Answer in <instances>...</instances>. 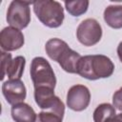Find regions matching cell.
I'll list each match as a JSON object with an SVG mask.
<instances>
[{
  "instance_id": "obj_2",
  "label": "cell",
  "mask_w": 122,
  "mask_h": 122,
  "mask_svg": "<svg viewBox=\"0 0 122 122\" xmlns=\"http://www.w3.org/2000/svg\"><path fill=\"white\" fill-rule=\"evenodd\" d=\"M33 11L39 21L46 27L55 29L64 21V9L57 1L37 0L33 1Z\"/></svg>"
},
{
  "instance_id": "obj_12",
  "label": "cell",
  "mask_w": 122,
  "mask_h": 122,
  "mask_svg": "<svg viewBox=\"0 0 122 122\" xmlns=\"http://www.w3.org/2000/svg\"><path fill=\"white\" fill-rule=\"evenodd\" d=\"M11 117L15 122H35L37 114L34 110L26 103H19L11 107Z\"/></svg>"
},
{
  "instance_id": "obj_7",
  "label": "cell",
  "mask_w": 122,
  "mask_h": 122,
  "mask_svg": "<svg viewBox=\"0 0 122 122\" xmlns=\"http://www.w3.org/2000/svg\"><path fill=\"white\" fill-rule=\"evenodd\" d=\"M26 65V59L24 56H16L11 59V54L6 51H1V80L7 75L9 79H20Z\"/></svg>"
},
{
  "instance_id": "obj_3",
  "label": "cell",
  "mask_w": 122,
  "mask_h": 122,
  "mask_svg": "<svg viewBox=\"0 0 122 122\" xmlns=\"http://www.w3.org/2000/svg\"><path fill=\"white\" fill-rule=\"evenodd\" d=\"M30 73L34 89L47 87L54 90L56 85V77L51 64L44 57L37 56L32 59Z\"/></svg>"
},
{
  "instance_id": "obj_14",
  "label": "cell",
  "mask_w": 122,
  "mask_h": 122,
  "mask_svg": "<svg viewBox=\"0 0 122 122\" xmlns=\"http://www.w3.org/2000/svg\"><path fill=\"white\" fill-rule=\"evenodd\" d=\"M69 48L68 44L59 39V38H51L50 39L47 43H46V46H45V50H46V52L48 54V56L53 60V61H56L58 60L59 56L63 53V51Z\"/></svg>"
},
{
  "instance_id": "obj_17",
  "label": "cell",
  "mask_w": 122,
  "mask_h": 122,
  "mask_svg": "<svg viewBox=\"0 0 122 122\" xmlns=\"http://www.w3.org/2000/svg\"><path fill=\"white\" fill-rule=\"evenodd\" d=\"M62 117L50 112L43 111L38 113L35 122H62Z\"/></svg>"
},
{
  "instance_id": "obj_8",
  "label": "cell",
  "mask_w": 122,
  "mask_h": 122,
  "mask_svg": "<svg viewBox=\"0 0 122 122\" xmlns=\"http://www.w3.org/2000/svg\"><path fill=\"white\" fill-rule=\"evenodd\" d=\"M91 92L84 85H74L70 88L67 93V106L75 112H82L89 106Z\"/></svg>"
},
{
  "instance_id": "obj_18",
  "label": "cell",
  "mask_w": 122,
  "mask_h": 122,
  "mask_svg": "<svg viewBox=\"0 0 122 122\" xmlns=\"http://www.w3.org/2000/svg\"><path fill=\"white\" fill-rule=\"evenodd\" d=\"M112 105L115 109L122 112V87L119 88L112 95Z\"/></svg>"
},
{
  "instance_id": "obj_19",
  "label": "cell",
  "mask_w": 122,
  "mask_h": 122,
  "mask_svg": "<svg viewBox=\"0 0 122 122\" xmlns=\"http://www.w3.org/2000/svg\"><path fill=\"white\" fill-rule=\"evenodd\" d=\"M108 122H122V112L119 114H115L112 118H111Z\"/></svg>"
},
{
  "instance_id": "obj_9",
  "label": "cell",
  "mask_w": 122,
  "mask_h": 122,
  "mask_svg": "<svg viewBox=\"0 0 122 122\" xmlns=\"http://www.w3.org/2000/svg\"><path fill=\"white\" fill-rule=\"evenodd\" d=\"M2 93L10 105L23 103L27 96L26 87L20 79H9L2 85Z\"/></svg>"
},
{
  "instance_id": "obj_1",
  "label": "cell",
  "mask_w": 122,
  "mask_h": 122,
  "mask_svg": "<svg viewBox=\"0 0 122 122\" xmlns=\"http://www.w3.org/2000/svg\"><path fill=\"white\" fill-rule=\"evenodd\" d=\"M114 71V64L106 55L82 56L77 67V74L89 80H97L110 77Z\"/></svg>"
},
{
  "instance_id": "obj_13",
  "label": "cell",
  "mask_w": 122,
  "mask_h": 122,
  "mask_svg": "<svg viewBox=\"0 0 122 122\" xmlns=\"http://www.w3.org/2000/svg\"><path fill=\"white\" fill-rule=\"evenodd\" d=\"M106 24L115 30L122 28V5H110L104 10Z\"/></svg>"
},
{
  "instance_id": "obj_16",
  "label": "cell",
  "mask_w": 122,
  "mask_h": 122,
  "mask_svg": "<svg viewBox=\"0 0 122 122\" xmlns=\"http://www.w3.org/2000/svg\"><path fill=\"white\" fill-rule=\"evenodd\" d=\"M90 2L88 0H76V1H65V8L67 11L72 16H80L84 14L89 8Z\"/></svg>"
},
{
  "instance_id": "obj_10",
  "label": "cell",
  "mask_w": 122,
  "mask_h": 122,
  "mask_svg": "<svg viewBox=\"0 0 122 122\" xmlns=\"http://www.w3.org/2000/svg\"><path fill=\"white\" fill-rule=\"evenodd\" d=\"M24 34L18 29L6 27L0 32V46L4 51H12L24 45Z\"/></svg>"
},
{
  "instance_id": "obj_11",
  "label": "cell",
  "mask_w": 122,
  "mask_h": 122,
  "mask_svg": "<svg viewBox=\"0 0 122 122\" xmlns=\"http://www.w3.org/2000/svg\"><path fill=\"white\" fill-rule=\"evenodd\" d=\"M81 57L82 56L78 52L69 47L59 56L57 63L65 71L69 73H77V67Z\"/></svg>"
},
{
  "instance_id": "obj_4",
  "label": "cell",
  "mask_w": 122,
  "mask_h": 122,
  "mask_svg": "<svg viewBox=\"0 0 122 122\" xmlns=\"http://www.w3.org/2000/svg\"><path fill=\"white\" fill-rule=\"evenodd\" d=\"M33 1H11L7 11V22L12 28L23 30L27 28L30 22V5Z\"/></svg>"
},
{
  "instance_id": "obj_5",
  "label": "cell",
  "mask_w": 122,
  "mask_h": 122,
  "mask_svg": "<svg viewBox=\"0 0 122 122\" xmlns=\"http://www.w3.org/2000/svg\"><path fill=\"white\" fill-rule=\"evenodd\" d=\"M34 100L37 106L50 112H53L63 118L65 113V105L61 99L54 94V90L47 87L34 89Z\"/></svg>"
},
{
  "instance_id": "obj_6",
  "label": "cell",
  "mask_w": 122,
  "mask_h": 122,
  "mask_svg": "<svg viewBox=\"0 0 122 122\" xmlns=\"http://www.w3.org/2000/svg\"><path fill=\"white\" fill-rule=\"evenodd\" d=\"M77 40L86 47L97 44L102 37V28L97 20L88 18L83 20L76 30Z\"/></svg>"
},
{
  "instance_id": "obj_20",
  "label": "cell",
  "mask_w": 122,
  "mask_h": 122,
  "mask_svg": "<svg viewBox=\"0 0 122 122\" xmlns=\"http://www.w3.org/2000/svg\"><path fill=\"white\" fill-rule=\"evenodd\" d=\"M117 55H118L119 60L122 62V41L119 43V45L117 47Z\"/></svg>"
},
{
  "instance_id": "obj_15",
  "label": "cell",
  "mask_w": 122,
  "mask_h": 122,
  "mask_svg": "<svg viewBox=\"0 0 122 122\" xmlns=\"http://www.w3.org/2000/svg\"><path fill=\"white\" fill-rule=\"evenodd\" d=\"M115 108L110 103H102L93 112L94 122H108L115 115Z\"/></svg>"
}]
</instances>
